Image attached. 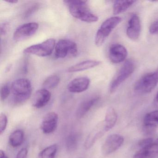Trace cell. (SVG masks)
Listing matches in <instances>:
<instances>
[{
    "label": "cell",
    "instance_id": "cell-1",
    "mask_svg": "<svg viewBox=\"0 0 158 158\" xmlns=\"http://www.w3.org/2000/svg\"><path fill=\"white\" fill-rule=\"evenodd\" d=\"M64 2L69 8L71 14L75 18L86 23H95L98 17L92 13L87 6V1L69 0Z\"/></svg>",
    "mask_w": 158,
    "mask_h": 158
},
{
    "label": "cell",
    "instance_id": "cell-2",
    "mask_svg": "<svg viewBox=\"0 0 158 158\" xmlns=\"http://www.w3.org/2000/svg\"><path fill=\"white\" fill-rule=\"evenodd\" d=\"M11 89L13 102L15 105L24 103L32 95V84L26 78H19L14 81L11 85Z\"/></svg>",
    "mask_w": 158,
    "mask_h": 158
},
{
    "label": "cell",
    "instance_id": "cell-3",
    "mask_svg": "<svg viewBox=\"0 0 158 158\" xmlns=\"http://www.w3.org/2000/svg\"><path fill=\"white\" fill-rule=\"evenodd\" d=\"M122 21L119 16H114L105 20L101 25L95 36V43L96 46L100 47L105 42L112 31Z\"/></svg>",
    "mask_w": 158,
    "mask_h": 158
},
{
    "label": "cell",
    "instance_id": "cell-4",
    "mask_svg": "<svg viewBox=\"0 0 158 158\" xmlns=\"http://www.w3.org/2000/svg\"><path fill=\"white\" fill-rule=\"evenodd\" d=\"M158 84V71L145 74L136 83L135 90L139 94H148L154 89Z\"/></svg>",
    "mask_w": 158,
    "mask_h": 158
},
{
    "label": "cell",
    "instance_id": "cell-5",
    "mask_svg": "<svg viewBox=\"0 0 158 158\" xmlns=\"http://www.w3.org/2000/svg\"><path fill=\"white\" fill-rule=\"evenodd\" d=\"M135 68V64L132 61H126L111 82L109 88L110 92L114 93L120 85L133 74Z\"/></svg>",
    "mask_w": 158,
    "mask_h": 158
},
{
    "label": "cell",
    "instance_id": "cell-6",
    "mask_svg": "<svg viewBox=\"0 0 158 158\" xmlns=\"http://www.w3.org/2000/svg\"><path fill=\"white\" fill-rule=\"evenodd\" d=\"M55 40L51 38L42 43L32 45L26 48L23 52L26 54H32L40 57H47L51 54L55 48Z\"/></svg>",
    "mask_w": 158,
    "mask_h": 158
},
{
    "label": "cell",
    "instance_id": "cell-7",
    "mask_svg": "<svg viewBox=\"0 0 158 158\" xmlns=\"http://www.w3.org/2000/svg\"><path fill=\"white\" fill-rule=\"evenodd\" d=\"M77 52V44L68 40H61L55 46V56L57 59H63L68 55L76 56Z\"/></svg>",
    "mask_w": 158,
    "mask_h": 158
},
{
    "label": "cell",
    "instance_id": "cell-8",
    "mask_svg": "<svg viewBox=\"0 0 158 158\" xmlns=\"http://www.w3.org/2000/svg\"><path fill=\"white\" fill-rule=\"evenodd\" d=\"M123 137L118 134H112L109 135L102 146V155L107 156L118 149L124 142Z\"/></svg>",
    "mask_w": 158,
    "mask_h": 158
},
{
    "label": "cell",
    "instance_id": "cell-9",
    "mask_svg": "<svg viewBox=\"0 0 158 158\" xmlns=\"http://www.w3.org/2000/svg\"><path fill=\"white\" fill-rule=\"evenodd\" d=\"M39 25L36 23H29L19 26L14 33V39L16 41H21L32 36L37 31Z\"/></svg>",
    "mask_w": 158,
    "mask_h": 158
},
{
    "label": "cell",
    "instance_id": "cell-10",
    "mask_svg": "<svg viewBox=\"0 0 158 158\" xmlns=\"http://www.w3.org/2000/svg\"><path fill=\"white\" fill-rule=\"evenodd\" d=\"M59 116L56 113L50 112L43 117L41 123L40 129L44 134H50L53 133L58 126Z\"/></svg>",
    "mask_w": 158,
    "mask_h": 158
},
{
    "label": "cell",
    "instance_id": "cell-11",
    "mask_svg": "<svg viewBox=\"0 0 158 158\" xmlns=\"http://www.w3.org/2000/svg\"><path fill=\"white\" fill-rule=\"evenodd\" d=\"M127 56V50L121 44H113L110 47L109 58L113 63L123 62L126 59Z\"/></svg>",
    "mask_w": 158,
    "mask_h": 158
},
{
    "label": "cell",
    "instance_id": "cell-12",
    "mask_svg": "<svg viewBox=\"0 0 158 158\" xmlns=\"http://www.w3.org/2000/svg\"><path fill=\"white\" fill-rule=\"evenodd\" d=\"M141 28L139 17L136 15H133L128 21L126 31L127 36L131 40H137L140 35Z\"/></svg>",
    "mask_w": 158,
    "mask_h": 158
},
{
    "label": "cell",
    "instance_id": "cell-13",
    "mask_svg": "<svg viewBox=\"0 0 158 158\" xmlns=\"http://www.w3.org/2000/svg\"><path fill=\"white\" fill-rule=\"evenodd\" d=\"M51 98V94L48 89H39L35 92L32 99V105L37 109L43 108L48 103Z\"/></svg>",
    "mask_w": 158,
    "mask_h": 158
},
{
    "label": "cell",
    "instance_id": "cell-14",
    "mask_svg": "<svg viewBox=\"0 0 158 158\" xmlns=\"http://www.w3.org/2000/svg\"><path fill=\"white\" fill-rule=\"evenodd\" d=\"M90 84L89 78L85 77H77L71 81L68 84V90L72 93H81L88 89Z\"/></svg>",
    "mask_w": 158,
    "mask_h": 158
},
{
    "label": "cell",
    "instance_id": "cell-15",
    "mask_svg": "<svg viewBox=\"0 0 158 158\" xmlns=\"http://www.w3.org/2000/svg\"><path fill=\"white\" fill-rule=\"evenodd\" d=\"M158 156V138L148 146L141 148L133 158H153Z\"/></svg>",
    "mask_w": 158,
    "mask_h": 158
},
{
    "label": "cell",
    "instance_id": "cell-16",
    "mask_svg": "<svg viewBox=\"0 0 158 158\" xmlns=\"http://www.w3.org/2000/svg\"><path fill=\"white\" fill-rule=\"evenodd\" d=\"M106 132L104 128V123H100L90 132L84 143V147L86 149L91 148L96 141L99 139Z\"/></svg>",
    "mask_w": 158,
    "mask_h": 158
},
{
    "label": "cell",
    "instance_id": "cell-17",
    "mask_svg": "<svg viewBox=\"0 0 158 158\" xmlns=\"http://www.w3.org/2000/svg\"><path fill=\"white\" fill-rule=\"evenodd\" d=\"M100 98L95 97L86 100L80 103L77 110L76 116L77 118H81L84 117L90 109L99 100Z\"/></svg>",
    "mask_w": 158,
    "mask_h": 158
},
{
    "label": "cell",
    "instance_id": "cell-18",
    "mask_svg": "<svg viewBox=\"0 0 158 158\" xmlns=\"http://www.w3.org/2000/svg\"><path fill=\"white\" fill-rule=\"evenodd\" d=\"M101 63L99 61L93 60L84 61L69 67L67 70V72L72 73L85 71L98 66Z\"/></svg>",
    "mask_w": 158,
    "mask_h": 158
},
{
    "label": "cell",
    "instance_id": "cell-19",
    "mask_svg": "<svg viewBox=\"0 0 158 158\" xmlns=\"http://www.w3.org/2000/svg\"><path fill=\"white\" fill-rule=\"evenodd\" d=\"M117 120V114L114 109L112 107H110L107 109L105 114L104 125L105 131L111 129L116 124Z\"/></svg>",
    "mask_w": 158,
    "mask_h": 158
},
{
    "label": "cell",
    "instance_id": "cell-20",
    "mask_svg": "<svg viewBox=\"0 0 158 158\" xmlns=\"http://www.w3.org/2000/svg\"><path fill=\"white\" fill-rule=\"evenodd\" d=\"M136 2L132 0L116 1L113 6V14L114 15L120 14L127 10L131 6Z\"/></svg>",
    "mask_w": 158,
    "mask_h": 158
},
{
    "label": "cell",
    "instance_id": "cell-21",
    "mask_svg": "<svg viewBox=\"0 0 158 158\" xmlns=\"http://www.w3.org/2000/svg\"><path fill=\"white\" fill-rule=\"evenodd\" d=\"M24 139V133L21 129L13 132L9 136V143L13 148H17L23 144Z\"/></svg>",
    "mask_w": 158,
    "mask_h": 158
},
{
    "label": "cell",
    "instance_id": "cell-22",
    "mask_svg": "<svg viewBox=\"0 0 158 158\" xmlns=\"http://www.w3.org/2000/svg\"><path fill=\"white\" fill-rule=\"evenodd\" d=\"M79 135L76 133L70 134L65 141V147L68 151L72 152L76 150L79 142Z\"/></svg>",
    "mask_w": 158,
    "mask_h": 158
},
{
    "label": "cell",
    "instance_id": "cell-23",
    "mask_svg": "<svg viewBox=\"0 0 158 158\" xmlns=\"http://www.w3.org/2000/svg\"><path fill=\"white\" fill-rule=\"evenodd\" d=\"M58 149V146L56 144L51 145L41 151L37 158H55Z\"/></svg>",
    "mask_w": 158,
    "mask_h": 158
},
{
    "label": "cell",
    "instance_id": "cell-24",
    "mask_svg": "<svg viewBox=\"0 0 158 158\" xmlns=\"http://www.w3.org/2000/svg\"><path fill=\"white\" fill-rule=\"evenodd\" d=\"M144 123L146 126L156 127L158 123V110L147 113L144 117Z\"/></svg>",
    "mask_w": 158,
    "mask_h": 158
},
{
    "label": "cell",
    "instance_id": "cell-25",
    "mask_svg": "<svg viewBox=\"0 0 158 158\" xmlns=\"http://www.w3.org/2000/svg\"><path fill=\"white\" fill-rule=\"evenodd\" d=\"M60 82V78L56 75H52L46 78L43 83V87L45 89H52L56 87Z\"/></svg>",
    "mask_w": 158,
    "mask_h": 158
},
{
    "label": "cell",
    "instance_id": "cell-26",
    "mask_svg": "<svg viewBox=\"0 0 158 158\" xmlns=\"http://www.w3.org/2000/svg\"><path fill=\"white\" fill-rule=\"evenodd\" d=\"M11 93V85L9 83H6L2 85L1 89V99L2 101H4L7 99Z\"/></svg>",
    "mask_w": 158,
    "mask_h": 158
},
{
    "label": "cell",
    "instance_id": "cell-27",
    "mask_svg": "<svg viewBox=\"0 0 158 158\" xmlns=\"http://www.w3.org/2000/svg\"><path fill=\"white\" fill-rule=\"evenodd\" d=\"M8 124V118L4 113L0 115V135H2L6 130Z\"/></svg>",
    "mask_w": 158,
    "mask_h": 158
},
{
    "label": "cell",
    "instance_id": "cell-28",
    "mask_svg": "<svg viewBox=\"0 0 158 158\" xmlns=\"http://www.w3.org/2000/svg\"><path fill=\"white\" fill-rule=\"evenodd\" d=\"M39 7V5L37 4V3L31 6V7H30V8H29V9L25 12V13L24 15V18H27L29 17L30 15H32L35 12L38 10Z\"/></svg>",
    "mask_w": 158,
    "mask_h": 158
},
{
    "label": "cell",
    "instance_id": "cell-29",
    "mask_svg": "<svg viewBox=\"0 0 158 158\" xmlns=\"http://www.w3.org/2000/svg\"><path fill=\"white\" fill-rule=\"evenodd\" d=\"M153 141V139L152 138H148L145 139H142L139 141L138 143L139 146L140 148L147 147L149 145L152 143Z\"/></svg>",
    "mask_w": 158,
    "mask_h": 158
},
{
    "label": "cell",
    "instance_id": "cell-30",
    "mask_svg": "<svg viewBox=\"0 0 158 158\" xmlns=\"http://www.w3.org/2000/svg\"><path fill=\"white\" fill-rule=\"evenodd\" d=\"M149 32L152 35L158 34V19L151 25L149 27Z\"/></svg>",
    "mask_w": 158,
    "mask_h": 158
},
{
    "label": "cell",
    "instance_id": "cell-31",
    "mask_svg": "<svg viewBox=\"0 0 158 158\" xmlns=\"http://www.w3.org/2000/svg\"><path fill=\"white\" fill-rule=\"evenodd\" d=\"M28 153V150L27 148L21 149L16 155V158H26Z\"/></svg>",
    "mask_w": 158,
    "mask_h": 158
},
{
    "label": "cell",
    "instance_id": "cell-32",
    "mask_svg": "<svg viewBox=\"0 0 158 158\" xmlns=\"http://www.w3.org/2000/svg\"><path fill=\"white\" fill-rule=\"evenodd\" d=\"M7 30V25L6 23H3L1 25V35H5Z\"/></svg>",
    "mask_w": 158,
    "mask_h": 158
},
{
    "label": "cell",
    "instance_id": "cell-33",
    "mask_svg": "<svg viewBox=\"0 0 158 158\" xmlns=\"http://www.w3.org/2000/svg\"><path fill=\"white\" fill-rule=\"evenodd\" d=\"M0 158H9L4 151L2 150H0Z\"/></svg>",
    "mask_w": 158,
    "mask_h": 158
},
{
    "label": "cell",
    "instance_id": "cell-34",
    "mask_svg": "<svg viewBox=\"0 0 158 158\" xmlns=\"http://www.w3.org/2000/svg\"><path fill=\"white\" fill-rule=\"evenodd\" d=\"M154 104L156 108H158V91L157 92L156 97L154 99Z\"/></svg>",
    "mask_w": 158,
    "mask_h": 158
},
{
    "label": "cell",
    "instance_id": "cell-35",
    "mask_svg": "<svg viewBox=\"0 0 158 158\" xmlns=\"http://www.w3.org/2000/svg\"><path fill=\"white\" fill-rule=\"evenodd\" d=\"M6 2L8 3H11V4H15V3L18 2V1H17V0H8Z\"/></svg>",
    "mask_w": 158,
    "mask_h": 158
}]
</instances>
